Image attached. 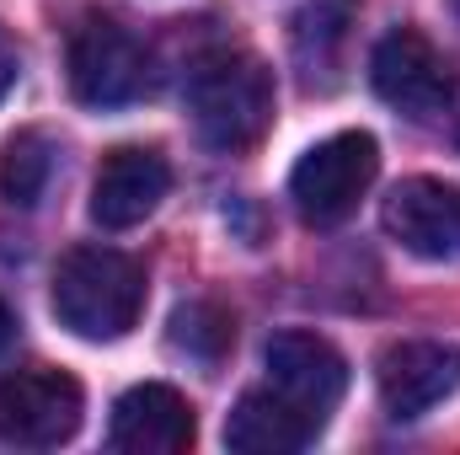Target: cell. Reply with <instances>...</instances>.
<instances>
[{
	"mask_svg": "<svg viewBox=\"0 0 460 455\" xmlns=\"http://www.w3.org/2000/svg\"><path fill=\"white\" fill-rule=\"evenodd\" d=\"M145 311V268L113 246H75L54 268V317L86 343L123 338Z\"/></svg>",
	"mask_w": 460,
	"mask_h": 455,
	"instance_id": "6da1fadb",
	"label": "cell"
},
{
	"mask_svg": "<svg viewBox=\"0 0 460 455\" xmlns=\"http://www.w3.org/2000/svg\"><path fill=\"white\" fill-rule=\"evenodd\" d=\"M188 108H193L204 145L241 156L273 123V76L257 54H241V49L204 54L188 81Z\"/></svg>",
	"mask_w": 460,
	"mask_h": 455,
	"instance_id": "7a4b0ae2",
	"label": "cell"
},
{
	"mask_svg": "<svg viewBox=\"0 0 460 455\" xmlns=\"http://www.w3.org/2000/svg\"><path fill=\"white\" fill-rule=\"evenodd\" d=\"M81 413H86L81 380L65 370L38 364V370H16L0 380V440L5 445H22V451L65 445L81 429Z\"/></svg>",
	"mask_w": 460,
	"mask_h": 455,
	"instance_id": "5b68a950",
	"label": "cell"
},
{
	"mask_svg": "<svg viewBox=\"0 0 460 455\" xmlns=\"http://www.w3.org/2000/svg\"><path fill=\"white\" fill-rule=\"evenodd\" d=\"M375 172H380L375 139L348 129V134H332L300 156V166L289 172V199H295L305 226H343L358 210V199L369 193Z\"/></svg>",
	"mask_w": 460,
	"mask_h": 455,
	"instance_id": "277c9868",
	"label": "cell"
},
{
	"mask_svg": "<svg viewBox=\"0 0 460 455\" xmlns=\"http://www.w3.org/2000/svg\"><path fill=\"white\" fill-rule=\"evenodd\" d=\"M11 348H16V311L0 300V364L11 359Z\"/></svg>",
	"mask_w": 460,
	"mask_h": 455,
	"instance_id": "e0dca14e",
	"label": "cell"
},
{
	"mask_svg": "<svg viewBox=\"0 0 460 455\" xmlns=\"http://www.w3.org/2000/svg\"><path fill=\"white\" fill-rule=\"evenodd\" d=\"M316 418H305L300 407H289L273 386L268 391H246L226 418V445L241 455H295L316 440Z\"/></svg>",
	"mask_w": 460,
	"mask_h": 455,
	"instance_id": "7c38bea8",
	"label": "cell"
},
{
	"mask_svg": "<svg viewBox=\"0 0 460 455\" xmlns=\"http://www.w3.org/2000/svg\"><path fill=\"white\" fill-rule=\"evenodd\" d=\"M348 32H353V0H311L300 16H295V65L305 76L311 92H327L338 81V65H343Z\"/></svg>",
	"mask_w": 460,
	"mask_h": 455,
	"instance_id": "4fadbf2b",
	"label": "cell"
},
{
	"mask_svg": "<svg viewBox=\"0 0 460 455\" xmlns=\"http://www.w3.org/2000/svg\"><path fill=\"white\" fill-rule=\"evenodd\" d=\"M230 338H235V327H230V317L215 300H188V306H177V317H172V348H182V353L199 359V364H220Z\"/></svg>",
	"mask_w": 460,
	"mask_h": 455,
	"instance_id": "9a60e30c",
	"label": "cell"
},
{
	"mask_svg": "<svg viewBox=\"0 0 460 455\" xmlns=\"http://www.w3.org/2000/svg\"><path fill=\"white\" fill-rule=\"evenodd\" d=\"M166 188H172V166L145 145H123L102 161V172L92 183V220L102 230L139 226L161 210Z\"/></svg>",
	"mask_w": 460,
	"mask_h": 455,
	"instance_id": "8fae6325",
	"label": "cell"
},
{
	"mask_svg": "<svg viewBox=\"0 0 460 455\" xmlns=\"http://www.w3.org/2000/svg\"><path fill=\"white\" fill-rule=\"evenodd\" d=\"M369 81L380 92V103H391L396 113H407L412 123H429L434 113L450 108V70L434 54V43L418 27H396L375 43L369 59Z\"/></svg>",
	"mask_w": 460,
	"mask_h": 455,
	"instance_id": "8992f818",
	"label": "cell"
},
{
	"mask_svg": "<svg viewBox=\"0 0 460 455\" xmlns=\"http://www.w3.org/2000/svg\"><path fill=\"white\" fill-rule=\"evenodd\" d=\"M70 92L86 108H128L150 92V49L113 16H81L70 32Z\"/></svg>",
	"mask_w": 460,
	"mask_h": 455,
	"instance_id": "3957f363",
	"label": "cell"
},
{
	"mask_svg": "<svg viewBox=\"0 0 460 455\" xmlns=\"http://www.w3.org/2000/svg\"><path fill=\"white\" fill-rule=\"evenodd\" d=\"M380 226L402 252L450 263V257H460V188L439 183V177H407L391 188Z\"/></svg>",
	"mask_w": 460,
	"mask_h": 455,
	"instance_id": "ba28073f",
	"label": "cell"
},
{
	"mask_svg": "<svg viewBox=\"0 0 460 455\" xmlns=\"http://www.w3.org/2000/svg\"><path fill=\"white\" fill-rule=\"evenodd\" d=\"M268 380L289 407L327 424V413L348 391V364L343 353L327 338H316V333H279L268 343Z\"/></svg>",
	"mask_w": 460,
	"mask_h": 455,
	"instance_id": "9c48e42d",
	"label": "cell"
},
{
	"mask_svg": "<svg viewBox=\"0 0 460 455\" xmlns=\"http://www.w3.org/2000/svg\"><path fill=\"white\" fill-rule=\"evenodd\" d=\"M375 386H380V407L396 424H412L460 386V348L439 338L391 343L375 364Z\"/></svg>",
	"mask_w": 460,
	"mask_h": 455,
	"instance_id": "52a82bcc",
	"label": "cell"
},
{
	"mask_svg": "<svg viewBox=\"0 0 460 455\" xmlns=\"http://www.w3.org/2000/svg\"><path fill=\"white\" fill-rule=\"evenodd\" d=\"M49 177H54V145L38 129H22L16 139H5V150H0V199L5 204L32 210L43 199Z\"/></svg>",
	"mask_w": 460,
	"mask_h": 455,
	"instance_id": "5bb4252c",
	"label": "cell"
},
{
	"mask_svg": "<svg viewBox=\"0 0 460 455\" xmlns=\"http://www.w3.org/2000/svg\"><path fill=\"white\" fill-rule=\"evenodd\" d=\"M108 445L118 455H182L193 445V407L161 380L128 386L113 407Z\"/></svg>",
	"mask_w": 460,
	"mask_h": 455,
	"instance_id": "30bf717a",
	"label": "cell"
},
{
	"mask_svg": "<svg viewBox=\"0 0 460 455\" xmlns=\"http://www.w3.org/2000/svg\"><path fill=\"white\" fill-rule=\"evenodd\" d=\"M16 76H22V49H16V38H11V32L0 27V103L11 97Z\"/></svg>",
	"mask_w": 460,
	"mask_h": 455,
	"instance_id": "2e32d148",
	"label": "cell"
},
{
	"mask_svg": "<svg viewBox=\"0 0 460 455\" xmlns=\"http://www.w3.org/2000/svg\"><path fill=\"white\" fill-rule=\"evenodd\" d=\"M456 139H460V134H456Z\"/></svg>",
	"mask_w": 460,
	"mask_h": 455,
	"instance_id": "ac0fdd59",
	"label": "cell"
}]
</instances>
